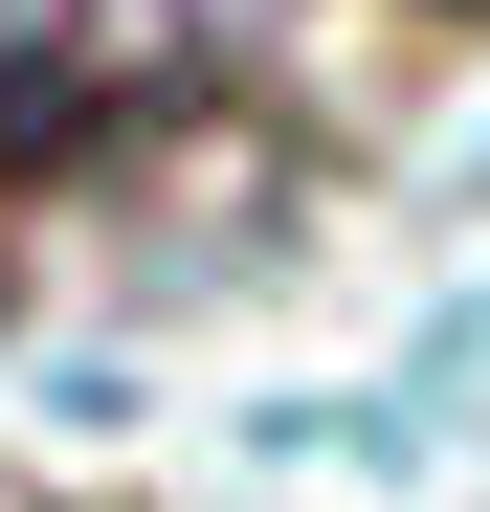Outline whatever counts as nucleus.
<instances>
[{"label": "nucleus", "mask_w": 490, "mask_h": 512, "mask_svg": "<svg viewBox=\"0 0 490 512\" xmlns=\"http://www.w3.org/2000/svg\"><path fill=\"white\" fill-rule=\"evenodd\" d=\"M446 23H490V0H446Z\"/></svg>", "instance_id": "1"}]
</instances>
